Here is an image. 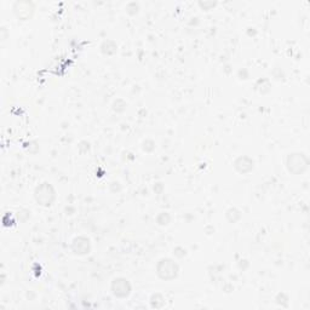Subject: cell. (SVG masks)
Wrapping results in <instances>:
<instances>
[{"label": "cell", "instance_id": "6da1fadb", "mask_svg": "<svg viewBox=\"0 0 310 310\" xmlns=\"http://www.w3.org/2000/svg\"><path fill=\"white\" fill-rule=\"evenodd\" d=\"M157 275L162 280H172L178 274V265L170 258H162L156 265Z\"/></svg>", "mask_w": 310, "mask_h": 310}, {"label": "cell", "instance_id": "3957f363", "mask_svg": "<svg viewBox=\"0 0 310 310\" xmlns=\"http://www.w3.org/2000/svg\"><path fill=\"white\" fill-rule=\"evenodd\" d=\"M12 10L20 20H28L32 17L35 7L32 1H16L14 2Z\"/></svg>", "mask_w": 310, "mask_h": 310}, {"label": "cell", "instance_id": "277c9868", "mask_svg": "<svg viewBox=\"0 0 310 310\" xmlns=\"http://www.w3.org/2000/svg\"><path fill=\"white\" fill-rule=\"evenodd\" d=\"M112 291H113V293H114V296L124 298V297H128L129 294H130L131 286L126 279L118 278L113 281Z\"/></svg>", "mask_w": 310, "mask_h": 310}, {"label": "cell", "instance_id": "52a82bcc", "mask_svg": "<svg viewBox=\"0 0 310 310\" xmlns=\"http://www.w3.org/2000/svg\"><path fill=\"white\" fill-rule=\"evenodd\" d=\"M247 160H249V157L240 156L239 159L235 161V169H236L239 172H241V174H246V172L251 171V170L253 169V161L252 160H250V161L246 164Z\"/></svg>", "mask_w": 310, "mask_h": 310}, {"label": "cell", "instance_id": "7a4b0ae2", "mask_svg": "<svg viewBox=\"0 0 310 310\" xmlns=\"http://www.w3.org/2000/svg\"><path fill=\"white\" fill-rule=\"evenodd\" d=\"M34 198L37 203L40 204V205L50 206L56 198L55 190L49 183H41L35 189Z\"/></svg>", "mask_w": 310, "mask_h": 310}, {"label": "cell", "instance_id": "ba28073f", "mask_svg": "<svg viewBox=\"0 0 310 310\" xmlns=\"http://www.w3.org/2000/svg\"><path fill=\"white\" fill-rule=\"evenodd\" d=\"M199 5H200L201 7H204V10H208L210 9V7H213L214 5H216V2H213V1H200L199 2Z\"/></svg>", "mask_w": 310, "mask_h": 310}, {"label": "cell", "instance_id": "8992f818", "mask_svg": "<svg viewBox=\"0 0 310 310\" xmlns=\"http://www.w3.org/2000/svg\"><path fill=\"white\" fill-rule=\"evenodd\" d=\"M90 249H91V245H90V240L86 239L84 236H79L76 237L73 240V244H72V250L73 252L78 256H84L86 253L90 252Z\"/></svg>", "mask_w": 310, "mask_h": 310}, {"label": "cell", "instance_id": "5b68a950", "mask_svg": "<svg viewBox=\"0 0 310 310\" xmlns=\"http://www.w3.org/2000/svg\"><path fill=\"white\" fill-rule=\"evenodd\" d=\"M303 154L299 153H294L291 154L290 156L287 157V166L288 170L294 174H299V172L303 171L307 167V161L302 162V159H303Z\"/></svg>", "mask_w": 310, "mask_h": 310}]
</instances>
